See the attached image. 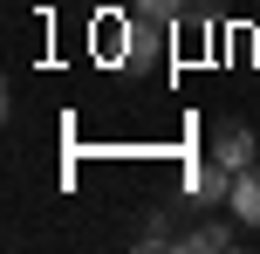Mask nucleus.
<instances>
[{"mask_svg": "<svg viewBox=\"0 0 260 254\" xmlns=\"http://www.w3.org/2000/svg\"><path fill=\"white\" fill-rule=\"evenodd\" d=\"M157 27H165V14H151V7L130 21V62H137V69L157 62V48H165V41H157Z\"/></svg>", "mask_w": 260, "mask_h": 254, "instance_id": "2", "label": "nucleus"}, {"mask_svg": "<svg viewBox=\"0 0 260 254\" xmlns=\"http://www.w3.org/2000/svg\"><path fill=\"white\" fill-rule=\"evenodd\" d=\"M212 158H219L226 172H247V165H253V137H247V124L226 117L219 131H212Z\"/></svg>", "mask_w": 260, "mask_h": 254, "instance_id": "1", "label": "nucleus"}, {"mask_svg": "<svg viewBox=\"0 0 260 254\" xmlns=\"http://www.w3.org/2000/svg\"><path fill=\"white\" fill-rule=\"evenodd\" d=\"M151 14H165V21H212L219 14V0H144Z\"/></svg>", "mask_w": 260, "mask_h": 254, "instance_id": "4", "label": "nucleus"}, {"mask_svg": "<svg viewBox=\"0 0 260 254\" xmlns=\"http://www.w3.org/2000/svg\"><path fill=\"white\" fill-rule=\"evenodd\" d=\"M233 213L247 220V227H260V165H247V172L233 179Z\"/></svg>", "mask_w": 260, "mask_h": 254, "instance_id": "3", "label": "nucleus"}, {"mask_svg": "<svg viewBox=\"0 0 260 254\" xmlns=\"http://www.w3.org/2000/svg\"><path fill=\"white\" fill-rule=\"evenodd\" d=\"M192 192H199V200H233V186H226V165H219V158L199 165V172H192Z\"/></svg>", "mask_w": 260, "mask_h": 254, "instance_id": "5", "label": "nucleus"}]
</instances>
